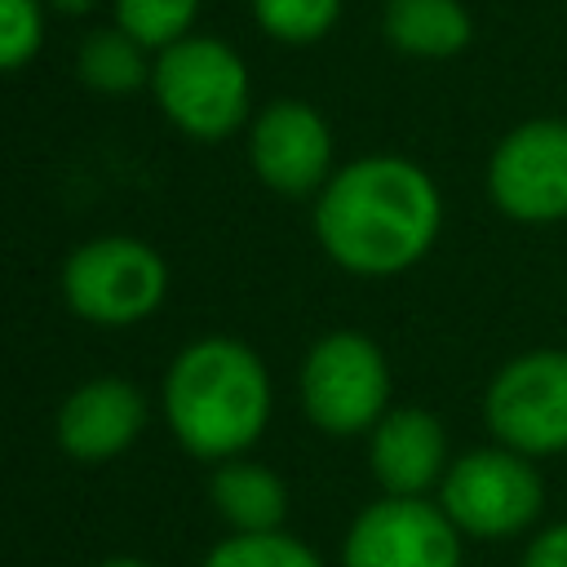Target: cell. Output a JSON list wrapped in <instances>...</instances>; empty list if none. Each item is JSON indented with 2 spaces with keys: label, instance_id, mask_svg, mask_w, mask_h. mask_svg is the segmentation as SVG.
<instances>
[{
  "label": "cell",
  "instance_id": "4fadbf2b",
  "mask_svg": "<svg viewBox=\"0 0 567 567\" xmlns=\"http://www.w3.org/2000/svg\"><path fill=\"white\" fill-rule=\"evenodd\" d=\"M381 31L403 58L443 62L470 49L474 18L461 0H385Z\"/></svg>",
  "mask_w": 567,
  "mask_h": 567
},
{
  "label": "cell",
  "instance_id": "277c9868",
  "mask_svg": "<svg viewBox=\"0 0 567 567\" xmlns=\"http://www.w3.org/2000/svg\"><path fill=\"white\" fill-rule=\"evenodd\" d=\"M439 505L470 540H514L540 523L545 478L532 456L505 443L470 447L447 465Z\"/></svg>",
  "mask_w": 567,
  "mask_h": 567
},
{
  "label": "cell",
  "instance_id": "ac0fdd59",
  "mask_svg": "<svg viewBox=\"0 0 567 567\" xmlns=\"http://www.w3.org/2000/svg\"><path fill=\"white\" fill-rule=\"evenodd\" d=\"M248 4L257 27L279 44H315L341 18V0H248Z\"/></svg>",
  "mask_w": 567,
  "mask_h": 567
},
{
  "label": "cell",
  "instance_id": "44dd1931",
  "mask_svg": "<svg viewBox=\"0 0 567 567\" xmlns=\"http://www.w3.org/2000/svg\"><path fill=\"white\" fill-rule=\"evenodd\" d=\"M102 0H44V9H53V13H62V18H84V13H93Z\"/></svg>",
  "mask_w": 567,
  "mask_h": 567
},
{
  "label": "cell",
  "instance_id": "5bb4252c",
  "mask_svg": "<svg viewBox=\"0 0 567 567\" xmlns=\"http://www.w3.org/2000/svg\"><path fill=\"white\" fill-rule=\"evenodd\" d=\"M213 509L235 532H279L288 518V487L270 465L257 461H221L208 483Z\"/></svg>",
  "mask_w": 567,
  "mask_h": 567
},
{
  "label": "cell",
  "instance_id": "8992f818",
  "mask_svg": "<svg viewBox=\"0 0 567 567\" xmlns=\"http://www.w3.org/2000/svg\"><path fill=\"white\" fill-rule=\"evenodd\" d=\"M168 292L164 257L133 235H102L80 244L62 261V297L66 306L97 328L142 323Z\"/></svg>",
  "mask_w": 567,
  "mask_h": 567
},
{
  "label": "cell",
  "instance_id": "e0dca14e",
  "mask_svg": "<svg viewBox=\"0 0 567 567\" xmlns=\"http://www.w3.org/2000/svg\"><path fill=\"white\" fill-rule=\"evenodd\" d=\"M204 567H323L310 545L288 532H230L208 549Z\"/></svg>",
  "mask_w": 567,
  "mask_h": 567
},
{
  "label": "cell",
  "instance_id": "5b68a950",
  "mask_svg": "<svg viewBox=\"0 0 567 567\" xmlns=\"http://www.w3.org/2000/svg\"><path fill=\"white\" fill-rule=\"evenodd\" d=\"M297 394L315 430L337 439L368 434L390 412V363L372 337L341 328L306 350Z\"/></svg>",
  "mask_w": 567,
  "mask_h": 567
},
{
  "label": "cell",
  "instance_id": "7402d4cb",
  "mask_svg": "<svg viewBox=\"0 0 567 567\" xmlns=\"http://www.w3.org/2000/svg\"><path fill=\"white\" fill-rule=\"evenodd\" d=\"M97 567H151L146 558H128V554H120V558H102Z\"/></svg>",
  "mask_w": 567,
  "mask_h": 567
},
{
  "label": "cell",
  "instance_id": "6da1fadb",
  "mask_svg": "<svg viewBox=\"0 0 567 567\" xmlns=\"http://www.w3.org/2000/svg\"><path fill=\"white\" fill-rule=\"evenodd\" d=\"M443 230V195L408 155H359L341 164L315 204L319 248L350 275L385 279L412 270Z\"/></svg>",
  "mask_w": 567,
  "mask_h": 567
},
{
  "label": "cell",
  "instance_id": "2e32d148",
  "mask_svg": "<svg viewBox=\"0 0 567 567\" xmlns=\"http://www.w3.org/2000/svg\"><path fill=\"white\" fill-rule=\"evenodd\" d=\"M195 18H199V0H115V27L133 35L146 53L186 40Z\"/></svg>",
  "mask_w": 567,
  "mask_h": 567
},
{
  "label": "cell",
  "instance_id": "d6986e66",
  "mask_svg": "<svg viewBox=\"0 0 567 567\" xmlns=\"http://www.w3.org/2000/svg\"><path fill=\"white\" fill-rule=\"evenodd\" d=\"M44 44V0H0V75L22 71Z\"/></svg>",
  "mask_w": 567,
  "mask_h": 567
},
{
  "label": "cell",
  "instance_id": "ffe728a7",
  "mask_svg": "<svg viewBox=\"0 0 567 567\" xmlns=\"http://www.w3.org/2000/svg\"><path fill=\"white\" fill-rule=\"evenodd\" d=\"M518 567H567V518L536 527Z\"/></svg>",
  "mask_w": 567,
  "mask_h": 567
},
{
  "label": "cell",
  "instance_id": "3957f363",
  "mask_svg": "<svg viewBox=\"0 0 567 567\" xmlns=\"http://www.w3.org/2000/svg\"><path fill=\"white\" fill-rule=\"evenodd\" d=\"M151 93L173 128L195 142H221L248 120L252 80L244 58L217 35H186L155 53Z\"/></svg>",
  "mask_w": 567,
  "mask_h": 567
},
{
  "label": "cell",
  "instance_id": "ba28073f",
  "mask_svg": "<svg viewBox=\"0 0 567 567\" xmlns=\"http://www.w3.org/2000/svg\"><path fill=\"white\" fill-rule=\"evenodd\" d=\"M487 195L509 221H567V120L536 115L514 124L492 146Z\"/></svg>",
  "mask_w": 567,
  "mask_h": 567
},
{
  "label": "cell",
  "instance_id": "30bf717a",
  "mask_svg": "<svg viewBox=\"0 0 567 567\" xmlns=\"http://www.w3.org/2000/svg\"><path fill=\"white\" fill-rule=\"evenodd\" d=\"M248 159L275 195H315L332 177V128L310 102L279 97L252 120Z\"/></svg>",
  "mask_w": 567,
  "mask_h": 567
},
{
  "label": "cell",
  "instance_id": "9a60e30c",
  "mask_svg": "<svg viewBox=\"0 0 567 567\" xmlns=\"http://www.w3.org/2000/svg\"><path fill=\"white\" fill-rule=\"evenodd\" d=\"M75 71H80V80H84L93 93H106V97H128V93H137L142 84H151L146 49H142L133 35H124L120 27H97V31H89L84 44H80Z\"/></svg>",
  "mask_w": 567,
  "mask_h": 567
},
{
  "label": "cell",
  "instance_id": "7c38bea8",
  "mask_svg": "<svg viewBox=\"0 0 567 567\" xmlns=\"http://www.w3.org/2000/svg\"><path fill=\"white\" fill-rule=\"evenodd\" d=\"M447 465V430L425 408H390L368 430V470L385 496H425Z\"/></svg>",
  "mask_w": 567,
  "mask_h": 567
},
{
  "label": "cell",
  "instance_id": "8fae6325",
  "mask_svg": "<svg viewBox=\"0 0 567 567\" xmlns=\"http://www.w3.org/2000/svg\"><path fill=\"white\" fill-rule=\"evenodd\" d=\"M142 425H146V399L124 377H93L75 385L53 416L58 447L84 465L120 456L142 434Z\"/></svg>",
  "mask_w": 567,
  "mask_h": 567
},
{
  "label": "cell",
  "instance_id": "52a82bcc",
  "mask_svg": "<svg viewBox=\"0 0 567 567\" xmlns=\"http://www.w3.org/2000/svg\"><path fill=\"white\" fill-rule=\"evenodd\" d=\"M483 421L496 443L532 461L567 452V350L536 346L501 363L483 390Z\"/></svg>",
  "mask_w": 567,
  "mask_h": 567
},
{
  "label": "cell",
  "instance_id": "9c48e42d",
  "mask_svg": "<svg viewBox=\"0 0 567 567\" xmlns=\"http://www.w3.org/2000/svg\"><path fill=\"white\" fill-rule=\"evenodd\" d=\"M461 532L430 496H381L341 540V567H461Z\"/></svg>",
  "mask_w": 567,
  "mask_h": 567
},
{
  "label": "cell",
  "instance_id": "7a4b0ae2",
  "mask_svg": "<svg viewBox=\"0 0 567 567\" xmlns=\"http://www.w3.org/2000/svg\"><path fill=\"white\" fill-rule=\"evenodd\" d=\"M164 421L199 461L244 456L270 421V372L248 341L199 337L164 372Z\"/></svg>",
  "mask_w": 567,
  "mask_h": 567
}]
</instances>
